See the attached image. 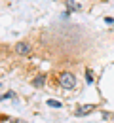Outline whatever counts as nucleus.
I'll return each mask as SVG.
<instances>
[{
    "mask_svg": "<svg viewBox=\"0 0 114 123\" xmlns=\"http://www.w3.org/2000/svg\"><path fill=\"white\" fill-rule=\"evenodd\" d=\"M76 76L72 74V72H61L59 76H57V85L61 87V89H65V91H70V89H74L76 87Z\"/></svg>",
    "mask_w": 114,
    "mask_h": 123,
    "instance_id": "nucleus-1",
    "label": "nucleus"
},
{
    "mask_svg": "<svg viewBox=\"0 0 114 123\" xmlns=\"http://www.w3.org/2000/svg\"><path fill=\"white\" fill-rule=\"evenodd\" d=\"M13 49H15L17 55H21V57H27L29 53H31V49H33V46L27 42V40H23V42H17L15 46H13Z\"/></svg>",
    "mask_w": 114,
    "mask_h": 123,
    "instance_id": "nucleus-2",
    "label": "nucleus"
},
{
    "mask_svg": "<svg viewBox=\"0 0 114 123\" xmlns=\"http://www.w3.org/2000/svg\"><path fill=\"white\" fill-rule=\"evenodd\" d=\"M95 110V104H86V108H78L74 114L76 116H86V114H89V112H93Z\"/></svg>",
    "mask_w": 114,
    "mask_h": 123,
    "instance_id": "nucleus-3",
    "label": "nucleus"
},
{
    "mask_svg": "<svg viewBox=\"0 0 114 123\" xmlns=\"http://www.w3.org/2000/svg\"><path fill=\"white\" fill-rule=\"evenodd\" d=\"M44 83H46V76H38V78H34V80H33L34 87H42Z\"/></svg>",
    "mask_w": 114,
    "mask_h": 123,
    "instance_id": "nucleus-4",
    "label": "nucleus"
},
{
    "mask_svg": "<svg viewBox=\"0 0 114 123\" xmlns=\"http://www.w3.org/2000/svg\"><path fill=\"white\" fill-rule=\"evenodd\" d=\"M48 106H51V108H61V102H59V100H48Z\"/></svg>",
    "mask_w": 114,
    "mask_h": 123,
    "instance_id": "nucleus-5",
    "label": "nucleus"
},
{
    "mask_svg": "<svg viewBox=\"0 0 114 123\" xmlns=\"http://www.w3.org/2000/svg\"><path fill=\"white\" fill-rule=\"evenodd\" d=\"M86 74H87V81H89V83H91V81H93V78H91V70H87V72H86Z\"/></svg>",
    "mask_w": 114,
    "mask_h": 123,
    "instance_id": "nucleus-6",
    "label": "nucleus"
},
{
    "mask_svg": "<svg viewBox=\"0 0 114 123\" xmlns=\"http://www.w3.org/2000/svg\"><path fill=\"white\" fill-rule=\"evenodd\" d=\"M68 2H74V0H68Z\"/></svg>",
    "mask_w": 114,
    "mask_h": 123,
    "instance_id": "nucleus-7",
    "label": "nucleus"
}]
</instances>
